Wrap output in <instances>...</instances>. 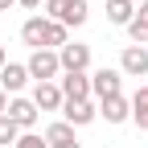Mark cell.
Listing matches in <instances>:
<instances>
[{
    "mask_svg": "<svg viewBox=\"0 0 148 148\" xmlns=\"http://www.w3.org/2000/svg\"><path fill=\"white\" fill-rule=\"evenodd\" d=\"M107 21L127 29V25L136 21V0H107Z\"/></svg>",
    "mask_w": 148,
    "mask_h": 148,
    "instance_id": "4fadbf2b",
    "label": "cell"
},
{
    "mask_svg": "<svg viewBox=\"0 0 148 148\" xmlns=\"http://www.w3.org/2000/svg\"><path fill=\"white\" fill-rule=\"evenodd\" d=\"M66 148H82V144H66Z\"/></svg>",
    "mask_w": 148,
    "mask_h": 148,
    "instance_id": "cb8c5ba5",
    "label": "cell"
},
{
    "mask_svg": "<svg viewBox=\"0 0 148 148\" xmlns=\"http://www.w3.org/2000/svg\"><path fill=\"white\" fill-rule=\"evenodd\" d=\"M45 144H49V148H66V144H78V136H74V127H70L66 119H58V123L45 127Z\"/></svg>",
    "mask_w": 148,
    "mask_h": 148,
    "instance_id": "5bb4252c",
    "label": "cell"
},
{
    "mask_svg": "<svg viewBox=\"0 0 148 148\" xmlns=\"http://www.w3.org/2000/svg\"><path fill=\"white\" fill-rule=\"evenodd\" d=\"M119 74H127V78H148V49L144 45H123Z\"/></svg>",
    "mask_w": 148,
    "mask_h": 148,
    "instance_id": "52a82bcc",
    "label": "cell"
},
{
    "mask_svg": "<svg viewBox=\"0 0 148 148\" xmlns=\"http://www.w3.org/2000/svg\"><path fill=\"white\" fill-rule=\"evenodd\" d=\"M99 115L107 123H127V119H132V99H127V95H111V99L99 103Z\"/></svg>",
    "mask_w": 148,
    "mask_h": 148,
    "instance_id": "8fae6325",
    "label": "cell"
},
{
    "mask_svg": "<svg viewBox=\"0 0 148 148\" xmlns=\"http://www.w3.org/2000/svg\"><path fill=\"white\" fill-rule=\"evenodd\" d=\"M25 70H29V78H37V82H58L62 78L58 49H33L29 62H25Z\"/></svg>",
    "mask_w": 148,
    "mask_h": 148,
    "instance_id": "3957f363",
    "label": "cell"
},
{
    "mask_svg": "<svg viewBox=\"0 0 148 148\" xmlns=\"http://www.w3.org/2000/svg\"><path fill=\"white\" fill-rule=\"evenodd\" d=\"M136 21L148 25V0H140V4H136Z\"/></svg>",
    "mask_w": 148,
    "mask_h": 148,
    "instance_id": "d6986e66",
    "label": "cell"
},
{
    "mask_svg": "<svg viewBox=\"0 0 148 148\" xmlns=\"http://www.w3.org/2000/svg\"><path fill=\"white\" fill-rule=\"evenodd\" d=\"M132 111H148V82L136 86V95H132Z\"/></svg>",
    "mask_w": 148,
    "mask_h": 148,
    "instance_id": "e0dca14e",
    "label": "cell"
},
{
    "mask_svg": "<svg viewBox=\"0 0 148 148\" xmlns=\"http://www.w3.org/2000/svg\"><path fill=\"white\" fill-rule=\"evenodd\" d=\"M132 119H136L140 132H148V111H132Z\"/></svg>",
    "mask_w": 148,
    "mask_h": 148,
    "instance_id": "ac0fdd59",
    "label": "cell"
},
{
    "mask_svg": "<svg viewBox=\"0 0 148 148\" xmlns=\"http://www.w3.org/2000/svg\"><path fill=\"white\" fill-rule=\"evenodd\" d=\"M4 115L21 127V132H33V123H37V107H33V99H25V95H12Z\"/></svg>",
    "mask_w": 148,
    "mask_h": 148,
    "instance_id": "ba28073f",
    "label": "cell"
},
{
    "mask_svg": "<svg viewBox=\"0 0 148 148\" xmlns=\"http://www.w3.org/2000/svg\"><path fill=\"white\" fill-rule=\"evenodd\" d=\"M12 4H16V0H0V12H8V8H12Z\"/></svg>",
    "mask_w": 148,
    "mask_h": 148,
    "instance_id": "603a6c76",
    "label": "cell"
},
{
    "mask_svg": "<svg viewBox=\"0 0 148 148\" xmlns=\"http://www.w3.org/2000/svg\"><path fill=\"white\" fill-rule=\"evenodd\" d=\"M8 66V53H4V45H0V70H4Z\"/></svg>",
    "mask_w": 148,
    "mask_h": 148,
    "instance_id": "7402d4cb",
    "label": "cell"
},
{
    "mask_svg": "<svg viewBox=\"0 0 148 148\" xmlns=\"http://www.w3.org/2000/svg\"><path fill=\"white\" fill-rule=\"evenodd\" d=\"M66 95H62V86L58 82H37L33 86V107L37 111H62Z\"/></svg>",
    "mask_w": 148,
    "mask_h": 148,
    "instance_id": "9c48e42d",
    "label": "cell"
},
{
    "mask_svg": "<svg viewBox=\"0 0 148 148\" xmlns=\"http://www.w3.org/2000/svg\"><path fill=\"white\" fill-rule=\"evenodd\" d=\"M21 41L29 49H62L70 41V29L49 21V16H29V21L21 25Z\"/></svg>",
    "mask_w": 148,
    "mask_h": 148,
    "instance_id": "6da1fadb",
    "label": "cell"
},
{
    "mask_svg": "<svg viewBox=\"0 0 148 148\" xmlns=\"http://www.w3.org/2000/svg\"><path fill=\"white\" fill-rule=\"evenodd\" d=\"M62 119H66L70 127H86V123L99 119V103H95V99H78V103L66 99V103H62Z\"/></svg>",
    "mask_w": 148,
    "mask_h": 148,
    "instance_id": "8992f818",
    "label": "cell"
},
{
    "mask_svg": "<svg viewBox=\"0 0 148 148\" xmlns=\"http://www.w3.org/2000/svg\"><path fill=\"white\" fill-rule=\"evenodd\" d=\"M25 82H29V70H25V62H8L4 70H0V90L12 99V95H21L25 90Z\"/></svg>",
    "mask_w": 148,
    "mask_h": 148,
    "instance_id": "30bf717a",
    "label": "cell"
},
{
    "mask_svg": "<svg viewBox=\"0 0 148 148\" xmlns=\"http://www.w3.org/2000/svg\"><path fill=\"white\" fill-rule=\"evenodd\" d=\"M58 62H62V74H86V66H90V45L66 41V45L58 49Z\"/></svg>",
    "mask_w": 148,
    "mask_h": 148,
    "instance_id": "5b68a950",
    "label": "cell"
},
{
    "mask_svg": "<svg viewBox=\"0 0 148 148\" xmlns=\"http://www.w3.org/2000/svg\"><path fill=\"white\" fill-rule=\"evenodd\" d=\"M58 86H62V95L66 99H90V74H62L58 78Z\"/></svg>",
    "mask_w": 148,
    "mask_h": 148,
    "instance_id": "7c38bea8",
    "label": "cell"
},
{
    "mask_svg": "<svg viewBox=\"0 0 148 148\" xmlns=\"http://www.w3.org/2000/svg\"><path fill=\"white\" fill-rule=\"evenodd\" d=\"M4 111H8V95L0 90V115H4Z\"/></svg>",
    "mask_w": 148,
    "mask_h": 148,
    "instance_id": "44dd1931",
    "label": "cell"
},
{
    "mask_svg": "<svg viewBox=\"0 0 148 148\" xmlns=\"http://www.w3.org/2000/svg\"><path fill=\"white\" fill-rule=\"evenodd\" d=\"M12 148H49V144H45V136H37V132H21Z\"/></svg>",
    "mask_w": 148,
    "mask_h": 148,
    "instance_id": "2e32d148",
    "label": "cell"
},
{
    "mask_svg": "<svg viewBox=\"0 0 148 148\" xmlns=\"http://www.w3.org/2000/svg\"><path fill=\"white\" fill-rule=\"evenodd\" d=\"M111 95H123V74H119V66H115V70L103 66V70L90 74V99L103 103V99H111Z\"/></svg>",
    "mask_w": 148,
    "mask_h": 148,
    "instance_id": "277c9868",
    "label": "cell"
},
{
    "mask_svg": "<svg viewBox=\"0 0 148 148\" xmlns=\"http://www.w3.org/2000/svg\"><path fill=\"white\" fill-rule=\"evenodd\" d=\"M45 16L66 29H78V25H86L90 8H86V0H45Z\"/></svg>",
    "mask_w": 148,
    "mask_h": 148,
    "instance_id": "7a4b0ae2",
    "label": "cell"
},
{
    "mask_svg": "<svg viewBox=\"0 0 148 148\" xmlns=\"http://www.w3.org/2000/svg\"><path fill=\"white\" fill-rule=\"evenodd\" d=\"M16 4H21V8H29V12H33V8H41V0H16Z\"/></svg>",
    "mask_w": 148,
    "mask_h": 148,
    "instance_id": "ffe728a7",
    "label": "cell"
},
{
    "mask_svg": "<svg viewBox=\"0 0 148 148\" xmlns=\"http://www.w3.org/2000/svg\"><path fill=\"white\" fill-rule=\"evenodd\" d=\"M16 136H21V127H16L8 115H0V148H12V144H16Z\"/></svg>",
    "mask_w": 148,
    "mask_h": 148,
    "instance_id": "9a60e30c",
    "label": "cell"
}]
</instances>
